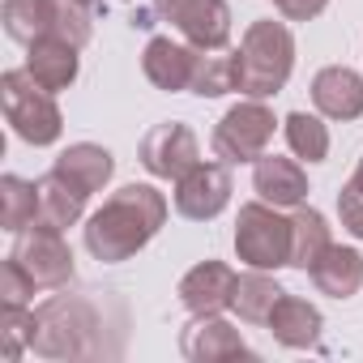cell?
Segmentation results:
<instances>
[{
  "label": "cell",
  "mask_w": 363,
  "mask_h": 363,
  "mask_svg": "<svg viewBox=\"0 0 363 363\" xmlns=\"http://www.w3.org/2000/svg\"><path fill=\"white\" fill-rule=\"evenodd\" d=\"M179 350H184V359H193V363H218V359L248 354V342L218 312V316H193L184 325V333H179Z\"/></svg>",
  "instance_id": "obj_12"
},
{
  "label": "cell",
  "mask_w": 363,
  "mask_h": 363,
  "mask_svg": "<svg viewBox=\"0 0 363 363\" xmlns=\"http://www.w3.org/2000/svg\"><path fill=\"white\" fill-rule=\"evenodd\" d=\"M141 69H145V77H150L158 90H167V94L189 90V86H193V69H197V48H193V43H175V39L158 35V39L145 43Z\"/></svg>",
  "instance_id": "obj_13"
},
{
  "label": "cell",
  "mask_w": 363,
  "mask_h": 363,
  "mask_svg": "<svg viewBox=\"0 0 363 363\" xmlns=\"http://www.w3.org/2000/svg\"><path fill=\"white\" fill-rule=\"evenodd\" d=\"M30 350L43 354V359L111 354V346H103L99 299H90V295H52L48 303H39L35 325H30Z\"/></svg>",
  "instance_id": "obj_2"
},
{
  "label": "cell",
  "mask_w": 363,
  "mask_h": 363,
  "mask_svg": "<svg viewBox=\"0 0 363 363\" xmlns=\"http://www.w3.org/2000/svg\"><path fill=\"white\" fill-rule=\"evenodd\" d=\"M9 257L30 274V282L39 291H60V286L73 282V252L60 240V231H52V227H26V231H18V244H13Z\"/></svg>",
  "instance_id": "obj_7"
},
{
  "label": "cell",
  "mask_w": 363,
  "mask_h": 363,
  "mask_svg": "<svg viewBox=\"0 0 363 363\" xmlns=\"http://www.w3.org/2000/svg\"><path fill=\"white\" fill-rule=\"evenodd\" d=\"M5 35L22 48L56 35V0H5Z\"/></svg>",
  "instance_id": "obj_21"
},
{
  "label": "cell",
  "mask_w": 363,
  "mask_h": 363,
  "mask_svg": "<svg viewBox=\"0 0 363 363\" xmlns=\"http://www.w3.org/2000/svg\"><path fill=\"white\" fill-rule=\"evenodd\" d=\"M197 162H201L197 137H193L189 124H179V120L154 124L141 137V167L150 175H158V179H179V175H189Z\"/></svg>",
  "instance_id": "obj_9"
},
{
  "label": "cell",
  "mask_w": 363,
  "mask_h": 363,
  "mask_svg": "<svg viewBox=\"0 0 363 363\" xmlns=\"http://www.w3.org/2000/svg\"><path fill=\"white\" fill-rule=\"evenodd\" d=\"M30 325H35V308H13L5 303L0 312V337H5V359H22V350L30 346Z\"/></svg>",
  "instance_id": "obj_27"
},
{
  "label": "cell",
  "mask_w": 363,
  "mask_h": 363,
  "mask_svg": "<svg viewBox=\"0 0 363 363\" xmlns=\"http://www.w3.org/2000/svg\"><path fill=\"white\" fill-rule=\"evenodd\" d=\"M282 286L274 282V278H265V269H252V274H244L240 282H235V312H240V320H248V325H269V316H274V308L282 303Z\"/></svg>",
  "instance_id": "obj_23"
},
{
  "label": "cell",
  "mask_w": 363,
  "mask_h": 363,
  "mask_svg": "<svg viewBox=\"0 0 363 363\" xmlns=\"http://www.w3.org/2000/svg\"><path fill=\"white\" fill-rule=\"evenodd\" d=\"M308 274H312V282H316L320 295H329V299H350V295L363 286V257H359L354 248L329 244L325 257H320Z\"/></svg>",
  "instance_id": "obj_18"
},
{
  "label": "cell",
  "mask_w": 363,
  "mask_h": 363,
  "mask_svg": "<svg viewBox=\"0 0 363 363\" xmlns=\"http://www.w3.org/2000/svg\"><path fill=\"white\" fill-rule=\"evenodd\" d=\"M39 286L30 282V274L9 257L5 261V269H0V295H5V303H13V308H30V295H35Z\"/></svg>",
  "instance_id": "obj_28"
},
{
  "label": "cell",
  "mask_w": 363,
  "mask_h": 363,
  "mask_svg": "<svg viewBox=\"0 0 363 363\" xmlns=\"http://www.w3.org/2000/svg\"><path fill=\"white\" fill-rule=\"evenodd\" d=\"M269 333L291 346V350H308L320 342V312L308 303V299H295V295H282V303L274 308L269 316Z\"/></svg>",
  "instance_id": "obj_19"
},
{
  "label": "cell",
  "mask_w": 363,
  "mask_h": 363,
  "mask_svg": "<svg viewBox=\"0 0 363 363\" xmlns=\"http://www.w3.org/2000/svg\"><path fill=\"white\" fill-rule=\"evenodd\" d=\"M158 13L179 30V39L197 52L227 48L231 39V9L227 0H158Z\"/></svg>",
  "instance_id": "obj_8"
},
{
  "label": "cell",
  "mask_w": 363,
  "mask_h": 363,
  "mask_svg": "<svg viewBox=\"0 0 363 363\" xmlns=\"http://www.w3.org/2000/svg\"><path fill=\"white\" fill-rule=\"evenodd\" d=\"M193 94L201 99H218L240 90V52L214 48V52H197V69H193Z\"/></svg>",
  "instance_id": "obj_22"
},
{
  "label": "cell",
  "mask_w": 363,
  "mask_h": 363,
  "mask_svg": "<svg viewBox=\"0 0 363 363\" xmlns=\"http://www.w3.org/2000/svg\"><path fill=\"white\" fill-rule=\"evenodd\" d=\"M231 201V171L227 162H197L189 175L175 179V210L193 218V223H210L227 210Z\"/></svg>",
  "instance_id": "obj_10"
},
{
  "label": "cell",
  "mask_w": 363,
  "mask_h": 363,
  "mask_svg": "<svg viewBox=\"0 0 363 363\" xmlns=\"http://www.w3.org/2000/svg\"><path fill=\"white\" fill-rule=\"evenodd\" d=\"M39 218V184H26L18 175L0 179V227L5 231H26Z\"/></svg>",
  "instance_id": "obj_25"
},
{
  "label": "cell",
  "mask_w": 363,
  "mask_h": 363,
  "mask_svg": "<svg viewBox=\"0 0 363 363\" xmlns=\"http://www.w3.org/2000/svg\"><path fill=\"white\" fill-rule=\"evenodd\" d=\"M274 124H278V120H274V111H269L261 99H248V103L231 107V111L218 120L214 137H210L214 158H223L227 167H235V162H257L261 154H269Z\"/></svg>",
  "instance_id": "obj_6"
},
{
  "label": "cell",
  "mask_w": 363,
  "mask_h": 363,
  "mask_svg": "<svg viewBox=\"0 0 363 363\" xmlns=\"http://www.w3.org/2000/svg\"><path fill=\"white\" fill-rule=\"evenodd\" d=\"M295 69V39L282 22L265 18L244 30L240 43V94L248 99H269L286 86Z\"/></svg>",
  "instance_id": "obj_3"
},
{
  "label": "cell",
  "mask_w": 363,
  "mask_h": 363,
  "mask_svg": "<svg viewBox=\"0 0 363 363\" xmlns=\"http://www.w3.org/2000/svg\"><path fill=\"white\" fill-rule=\"evenodd\" d=\"M252 189H257L261 201H269L278 210H291V206H303V197H308V175L295 158L261 154L257 167H252Z\"/></svg>",
  "instance_id": "obj_14"
},
{
  "label": "cell",
  "mask_w": 363,
  "mask_h": 363,
  "mask_svg": "<svg viewBox=\"0 0 363 363\" xmlns=\"http://www.w3.org/2000/svg\"><path fill=\"white\" fill-rule=\"evenodd\" d=\"M77 52H82V48H73L69 39L48 35V39L30 43L26 69H30V77H35L43 90H52V94H56V90L73 86V77H77Z\"/></svg>",
  "instance_id": "obj_17"
},
{
  "label": "cell",
  "mask_w": 363,
  "mask_h": 363,
  "mask_svg": "<svg viewBox=\"0 0 363 363\" xmlns=\"http://www.w3.org/2000/svg\"><path fill=\"white\" fill-rule=\"evenodd\" d=\"M329 244H333V240H329L325 214H316V210H295V218H291V265H295V269H312V265L325 257Z\"/></svg>",
  "instance_id": "obj_24"
},
{
  "label": "cell",
  "mask_w": 363,
  "mask_h": 363,
  "mask_svg": "<svg viewBox=\"0 0 363 363\" xmlns=\"http://www.w3.org/2000/svg\"><path fill=\"white\" fill-rule=\"evenodd\" d=\"M350 184H354V189H363V158H359V167H354V175H350Z\"/></svg>",
  "instance_id": "obj_31"
},
{
  "label": "cell",
  "mask_w": 363,
  "mask_h": 363,
  "mask_svg": "<svg viewBox=\"0 0 363 363\" xmlns=\"http://www.w3.org/2000/svg\"><path fill=\"white\" fill-rule=\"evenodd\" d=\"M90 5H99V0H90Z\"/></svg>",
  "instance_id": "obj_32"
},
{
  "label": "cell",
  "mask_w": 363,
  "mask_h": 363,
  "mask_svg": "<svg viewBox=\"0 0 363 363\" xmlns=\"http://www.w3.org/2000/svg\"><path fill=\"white\" fill-rule=\"evenodd\" d=\"M235 252L252 269L291 265V218H282L278 206H269V201L244 206L240 223H235Z\"/></svg>",
  "instance_id": "obj_5"
},
{
  "label": "cell",
  "mask_w": 363,
  "mask_h": 363,
  "mask_svg": "<svg viewBox=\"0 0 363 363\" xmlns=\"http://www.w3.org/2000/svg\"><path fill=\"white\" fill-rule=\"evenodd\" d=\"M86 197L90 193H82L73 179H65L56 167L39 179V218H35V227H52V231H65V227H73L77 218H82V210H86Z\"/></svg>",
  "instance_id": "obj_16"
},
{
  "label": "cell",
  "mask_w": 363,
  "mask_h": 363,
  "mask_svg": "<svg viewBox=\"0 0 363 363\" xmlns=\"http://www.w3.org/2000/svg\"><path fill=\"white\" fill-rule=\"evenodd\" d=\"M337 214H342V227H346L354 240H363V189L346 184V189L337 193Z\"/></svg>",
  "instance_id": "obj_29"
},
{
  "label": "cell",
  "mask_w": 363,
  "mask_h": 363,
  "mask_svg": "<svg viewBox=\"0 0 363 363\" xmlns=\"http://www.w3.org/2000/svg\"><path fill=\"white\" fill-rule=\"evenodd\" d=\"M162 223H167V197L150 184H124L120 193H111V201H103V210L86 218V248L94 261L116 265L141 252Z\"/></svg>",
  "instance_id": "obj_1"
},
{
  "label": "cell",
  "mask_w": 363,
  "mask_h": 363,
  "mask_svg": "<svg viewBox=\"0 0 363 363\" xmlns=\"http://www.w3.org/2000/svg\"><path fill=\"white\" fill-rule=\"evenodd\" d=\"M312 103L329 120H359L363 116V77L346 65H329L312 77Z\"/></svg>",
  "instance_id": "obj_15"
},
{
  "label": "cell",
  "mask_w": 363,
  "mask_h": 363,
  "mask_svg": "<svg viewBox=\"0 0 363 363\" xmlns=\"http://www.w3.org/2000/svg\"><path fill=\"white\" fill-rule=\"evenodd\" d=\"M235 282L240 274L223 261H201L179 278V303L193 316H218L235 303Z\"/></svg>",
  "instance_id": "obj_11"
},
{
  "label": "cell",
  "mask_w": 363,
  "mask_h": 363,
  "mask_svg": "<svg viewBox=\"0 0 363 363\" xmlns=\"http://www.w3.org/2000/svg\"><path fill=\"white\" fill-rule=\"evenodd\" d=\"M274 5H278V13L286 22H312L316 13H325L329 0H274Z\"/></svg>",
  "instance_id": "obj_30"
},
{
  "label": "cell",
  "mask_w": 363,
  "mask_h": 363,
  "mask_svg": "<svg viewBox=\"0 0 363 363\" xmlns=\"http://www.w3.org/2000/svg\"><path fill=\"white\" fill-rule=\"evenodd\" d=\"M0 99H5V120L13 124V133L30 145H52L65 128L60 107L52 99V90H43L30 69H9L0 77Z\"/></svg>",
  "instance_id": "obj_4"
},
{
  "label": "cell",
  "mask_w": 363,
  "mask_h": 363,
  "mask_svg": "<svg viewBox=\"0 0 363 363\" xmlns=\"http://www.w3.org/2000/svg\"><path fill=\"white\" fill-rule=\"evenodd\" d=\"M56 171H60L65 179H73L82 193H99L107 179H111V171H116V158H111L103 145L77 141V145H69V150L56 158Z\"/></svg>",
  "instance_id": "obj_20"
},
{
  "label": "cell",
  "mask_w": 363,
  "mask_h": 363,
  "mask_svg": "<svg viewBox=\"0 0 363 363\" xmlns=\"http://www.w3.org/2000/svg\"><path fill=\"white\" fill-rule=\"evenodd\" d=\"M282 133H286V145L295 150V158H303V162H320L329 154V128L308 111H291L282 120Z\"/></svg>",
  "instance_id": "obj_26"
}]
</instances>
